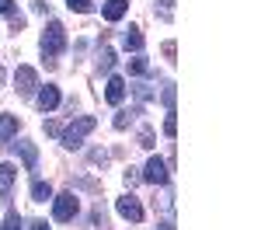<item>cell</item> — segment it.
Here are the masks:
<instances>
[{
    "label": "cell",
    "mask_w": 261,
    "mask_h": 230,
    "mask_svg": "<svg viewBox=\"0 0 261 230\" xmlns=\"http://www.w3.org/2000/svg\"><path fill=\"white\" fill-rule=\"evenodd\" d=\"M39 49H42V60L49 63V66H56V56L66 49V28H63L60 21H49V28L42 32Z\"/></svg>",
    "instance_id": "cell-1"
},
{
    "label": "cell",
    "mask_w": 261,
    "mask_h": 230,
    "mask_svg": "<svg viewBox=\"0 0 261 230\" xmlns=\"http://www.w3.org/2000/svg\"><path fill=\"white\" fill-rule=\"evenodd\" d=\"M94 125H98V119H94V115H77V119H73V122L60 133L63 146H66V150L84 146V136H87V133H94Z\"/></svg>",
    "instance_id": "cell-2"
},
{
    "label": "cell",
    "mask_w": 261,
    "mask_h": 230,
    "mask_svg": "<svg viewBox=\"0 0 261 230\" xmlns=\"http://www.w3.org/2000/svg\"><path fill=\"white\" fill-rule=\"evenodd\" d=\"M77 213H81V199H77L73 192H60V195H53V216H56L60 223H70Z\"/></svg>",
    "instance_id": "cell-3"
},
{
    "label": "cell",
    "mask_w": 261,
    "mask_h": 230,
    "mask_svg": "<svg viewBox=\"0 0 261 230\" xmlns=\"http://www.w3.org/2000/svg\"><path fill=\"white\" fill-rule=\"evenodd\" d=\"M14 84H18V94H21V98H32V94L39 91V73H35L32 66H18Z\"/></svg>",
    "instance_id": "cell-4"
},
{
    "label": "cell",
    "mask_w": 261,
    "mask_h": 230,
    "mask_svg": "<svg viewBox=\"0 0 261 230\" xmlns=\"http://www.w3.org/2000/svg\"><path fill=\"white\" fill-rule=\"evenodd\" d=\"M115 209H119V216L133 220V223H140V220H143V206H140V199H136L133 192H125L122 199H115Z\"/></svg>",
    "instance_id": "cell-5"
},
{
    "label": "cell",
    "mask_w": 261,
    "mask_h": 230,
    "mask_svg": "<svg viewBox=\"0 0 261 230\" xmlns=\"http://www.w3.org/2000/svg\"><path fill=\"white\" fill-rule=\"evenodd\" d=\"M143 178H146L150 185H167L171 171H167V164H164L161 157H150V161H146V167H143Z\"/></svg>",
    "instance_id": "cell-6"
},
{
    "label": "cell",
    "mask_w": 261,
    "mask_h": 230,
    "mask_svg": "<svg viewBox=\"0 0 261 230\" xmlns=\"http://www.w3.org/2000/svg\"><path fill=\"white\" fill-rule=\"evenodd\" d=\"M14 146V154L21 157V164H24V171H35V164H39V150H35V143H28V140H18Z\"/></svg>",
    "instance_id": "cell-7"
},
{
    "label": "cell",
    "mask_w": 261,
    "mask_h": 230,
    "mask_svg": "<svg viewBox=\"0 0 261 230\" xmlns=\"http://www.w3.org/2000/svg\"><path fill=\"white\" fill-rule=\"evenodd\" d=\"M125 94H129V87L122 77H108V87H105V101L108 105H122L125 101Z\"/></svg>",
    "instance_id": "cell-8"
},
{
    "label": "cell",
    "mask_w": 261,
    "mask_h": 230,
    "mask_svg": "<svg viewBox=\"0 0 261 230\" xmlns=\"http://www.w3.org/2000/svg\"><path fill=\"white\" fill-rule=\"evenodd\" d=\"M21 129V119L18 115H7V112H0V140L7 143V140H14Z\"/></svg>",
    "instance_id": "cell-9"
},
{
    "label": "cell",
    "mask_w": 261,
    "mask_h": 230,
    "mask_svg": "<svg viewBox=\"0 0 261 230\" xmlns=\"http://www.w3.org/2000/svg\"><path fill=\"white\" fill-rule=\"evenodd\" d=\"M35 101H39L42 112H53V108L60 105V87H53V84H49V87H42L39 94H35Z\"/></svg>",
    "instance_id": "cell-10"
},
{
    "label": "cell",
    "mask_w": 261,
    "mask_h": 230,
    "mask_svg": "<svg viewBox=\"0 0 261 230\" xmlns=\"http://www.w3.org/2000/svg\"><path fill=\"white\" fill-rule=\"evenodd\" d=\"M0 14L11 21V28H14V32H21V28H24V14L14 7V0H0Z\"/></svg>",
    "instance_id": "cell-11"
},
{
    "label": "cell",
    "mask_w": 261,
    "mask_h": 230,
    "mask_svg": "<svg viewBox=\"0 0 261 230\" xmlns=\"http://www.w3.org/2000/svg\"><path fill=\"white\" fill-rule=\"evenodd\" d=\"M143 32L140 28H136V24H129V28H125V32H122V45H125V49H129V53H143Z\"/></svg>",
    "instance_id": "cell-12"
},
{
    "label": "cell",
    "mask_w": 261,
    "mask_h": 230,
    "mask_svg": "<svg viewBox=\"0 0 261 230\" xmlns=\"http://www.w3.org/2000/svg\"><path fill=\"white\" fill-rule=\"evenodd\" d=\"M125 11H129V0H105V7H101L105 21H119V18H125Z\"/></svg>",
    "instance_id": "cell-13"
},
{
    "label": "cell",
    "mask_w": 261,
    "mask_h": 230,
    "mask_svg": "<svg viewBox=\"0 0 261 230\" xmlns=\"http://www.w3.org/2000/svg\"><path fill=\"white\" fill-rule=\"evenodd\" d=\"M14 178H18V167H14V164H0V199H7V195H11Z\"/></svg>",
    "instance_id": "cell-14"
},
{
    "label": "cell",
    "mask_w": 261,
    "mask_h": 230,
    "mask_svg": "<svg viewBox=\"0 0 261 230\" xmlns=\"http://www.w3.org/2000/svg\"><path fill=\"white\" fill-rule=\"evenodd\" d=\"M112 66H115V53H112L108 45H101V53H98V73H112Z\"/></svg>",
    "instance_id": "cell-15"
},
{
    "label": "cell",
    "mask_w": 261,
    "mask_h": 230,
    "mask_svg": "<svg viewBox=\"0 0 261 230\" xmlns=\"http://www.w3.org/2000/svg\"><path fill=\"white\" fill-rule=\"evenodd\" d=\"M129 73H136V77H150L153 66L146 63V56H133V60H129Z\"/></svg>",
    "instance_id": "cell-16"
},
{
    "label": "cell",
    "mask_w": 261,
    "mask_h": 230,
    "mask_svg": "<svg viewBox=\"0 0 261 230\" xmlns=\"http://www.w3.org/2000/svg\"><path fill=\"white\" fill-rule=\"evenodd\" d=\"M45 199H53V185L49 182H35L32 185V202H45Z\"/></svg>",
    "instance_id": "cell-17"
},
{
    "label": "cell",
    "mask_w": 261,
    "mask_h": 230,
    "mask_svg": "<svg viewBox=\"0 0 261 230\" xmlns=\"http://www.w3.org/2000/svg\"><path fill=\"white\" fill-rule=\"evenodd\" d=\"M136 115H140V108H133V112H119V115H115V129H129V122H133V119H136Z\"/></svg>",
    "instance_id": "cell-18"
},
{
    "label": "cell",
    "mask_w": 261,
    "mask_h": 230,
    "mask_svg": "<svg viewBox=\"0 0 261 230\" xmlns=\"http://www.w3.org/2000/svg\"><path fill=\"white\" fill-rule=\"evenodd\" d=\"M129 91H133V94H136V101H140V105H146V101H150V98H153V91H150V87H146V84H133V87H129Z\"/></svg>",
    "instance_id": "cell-19"
},
{
    "label": "cell",
    "mask_w": 261,
    "mask_h": 230,
    "mask_svg": "<svg viewBox=\"0 0 261 230\" xmlns=\"http://www.w3.org/2000/svg\"><path fill=\"white\" fill-rule=\"evenodd\" d=\"M161 98H164V105H167V112H174V98H178V91H174V84H164Z\"/></svg>",
    "instance_id": "cell-20"
},
{
    "label": "cell",
    "mask_w": 261,
    "mask_h": 230,
    "mask_svg": "<svg viewBox=\"0 0 261 230\" xmlns=\"http://www.w3.org/2000/svg\"><path fill=\"white\" fill-rule=\"evenodd\" d=\"M164 136H178V119H174V112H167V119H164Z\"/></svg>",
    "instance_id": "cell-21"
},
{
    "label": "cell",
    "mask_w": 261,
    "mask_h": 230,
    "mask_svg": "<svg viewBox=\"0 0 261 230\" xmlns=\"http://www.w3.org/2000/svg\"><path fill=\"white\" fill-rule=\"evenodd\" d=\"M66 7H70V11H77V14H87L94 4H91V0H66Z\"/></svg>",
    "instance_id": "cell-22"
},
{
    "label": "cell",
    "mask_w": 261,
    "mask_h": 230,
    "mask_svg": "<svg viewBox=\"0 0 261 230\" xmlns=\"http://www.w3.org/2000/svg\"><path fill=\"white\" fill-rule=\"evenodd\" d=\"M4 230H21V216L14 213V209H11V213L4 216Z\"/></svg>",
    "instance_id": "cell-23"
},
{
    "label": "cell",
    "mask_w": 261,
    "mask_h": 230,
    "mask_svg": "<svg viewBox=\"0 0 261 230\" xmlns=\"http://www.w3.org/2000/svg\"><path fill=\"white\" fill-rule=\"evenodd\" d=\"M140 146H143V150H150V146H153V129H150V125L140 129Z\"/></svg>",
    "instance_id": "cell-24"
},
{
    "label": "cell",
    "mask_w": 261,
    "mask_h": 230,
    "mask_svg": "<svg viewBox=\"0 0 261 230\" xmlns=\"http://www.w3.org/2000/svg\"><path fill=\"white\" fill-rule=\"evenodd\" d=\"M122 178H125V188H133V185H136V182H140V178H143V174H140V171H136V167H129V171H125Z\"/></svg>",
    "instance_id": "cell-25"
},
{
    "label": "cell",
    "mask_w": 261,
    "mask_h": 230,
    "mask_svg": "<svg viewBox=\"0 0 261 230\" xmlns=\"http://www.w3.org/2000/svg\"><path fill=\"white\" fill-rule=\"evenodd\" d=\"M32 11H35V14H49V4H45V0H32Z\"/></svg>",
    "instance_id": "cell-26"
},
{
    "label": "cell",
    "mask_w": 261,
    "mask_h": 230,
    "mask_svg": "<svg viewBox=\"0 0 261 230\" xmlns=\"http://www.w3.org/2000/svg\"><path fill=\"white\" fill-rule=\"evenodd\" d=\"M91 161H94V164H108V154H105V150H91Z\"/></svg>",
    "instance_id": "cell-27"
},
{
    "label": "cell",
    "mask_w": 261,
    "mask_h": 230,
    "mask_svg": "<svg viewBox=\"0 0 261 230\" xmlns=\"http://www.w3.org/2000/svg\"><path fill=\"white\" fill-rule=\"evenodd\" d=\"M45 133H49V136H60L63 125H60V122H45Z\"/></svg>",
    "instance_id": "cell-28"
},
{
    "label": "cell",
    "mask_w": 261,
    "mask_h": 230,
    "mask_svg": "<svg viewBox=\"0 0 261 230\" xmlns=\"http://www.w3.org/2000/svg\"><path fill=\"white\" fill-rule=\"evenodd\" d=\"M28 230H53V227H49L45 220H32V223H28Z\"/></svg>",
    "instance_id": "cell-29"
},
{
    "label": "cell",
    "mask_w": 261,
    "mask_h": 230,
    "mask_svg": "<svg viewBox=\"0 0 261 230\" xmlns=\"http://www.w3.org/2000/svg\"><path fill=\"white\" fill-rule=\"evenodd\" d=\"M157 230H174V223H161V227H157Z\"/></svg>",
    "instance_id": "cell-30"
},
{
    "label": "cell",
    "mask_w": 261,
    "mask_h": 230,
    "mask_svg": "<svg viewBox=\"0 0 261 230\" xmlns=\"http://www.w3.org/2000/svg\"><path fill=\"white\" fill-rule=\"evenodd\" d=\"M4 81H7V73H4V66H0V87H4Z\"/></svg>",
    "instance_id": "cell-31"
}]
</instances>
